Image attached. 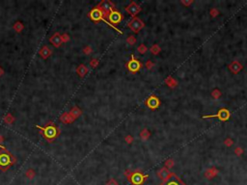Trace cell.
<instances>
[{"label": "cell", "instance_id": "38", "mask_svg": "<svg viewBox=\"0 0 247 185\" xmlns=\"http://www.w3.org/2000/svg\"><path fill=\"white\" fill-rule=\"evenodd\" d=\"M235 153H237V155H240V154L242 153V150H241L240 148H237V150H235Z\"/></svg>", "mask_w": 247, "mask_h": 185}, {"label": "cell", "instance_id": "23", "mask_svg": "<svg viewBox=\"0 0 247 185\" xmlns=\"http://www.w3.org/2000/svg\"><path fill=\"white\" fill-rule=\"evenodd\" d=\"M165 83H166L170 88H174V87H176L177 85H178V82H177V81L171 76H169L166 80H165Z\"/></svg>", "mask_w": 247, "mask_h": 185}, {"label": "cell", "instance_id": "40", "mask_svg": "<svg viewBox=\"0 0 247 185\" xmlns=\"http://www.w3.org/2000/svg\"><path fill=\"white\" fill-rule=\"evenodd\" d=\"M4 140H5L4 136H2L1 134H0V145H2V143L4 142Z\"/></svg>", "mask_w": 247, "mask_h": 185}, {"label": "cell", "instance_id": "7", "mask_svg": "<svg viewBox=\"0 0 247 185\" xmlns=\"http://www.w3.org/2000/svg\"><path fill=\"white\" fill-rule=\"evenodd\" d=\"M147 178H148L147 175H143L139 171H135V172H132L130 178H128V180L133 185H142L144 183V181L147 179Z\"/></svg>", "mask_w": 247, "mask_h": 185}, {"label": "cell", "instance_id": "1", "mask_svg": "<svg viewBox=\"0 0 247 185\" xmlns=\"http://www.w3.org/2000/svg\"><path fill=\"white\" fill-rule=\"evenodd\" d=\"M38 129H40L41 134L46 138L48 142H53L56 137L60 134V129L56 127L52 122H47L46 127H41V125H36Z\"/></svg>", "mask_w": 247, "mask_h": 185}, {"label": "cell", "instance_id": "17", "mask_svg": "<svg viewBox=\"0 0 247 185\" xmlns=\"http://www.w3.org/2000/svg\"><path fill=\"white\" fill-rule=\"evenodd\" d=\"M89 69L84 65V64H81L76 68V73L79 77H84L85 75L88 73Z\"/></svg>", "mask_w": 247, "mask_h": 185}, {"label": "cell", "instance_id": "14", "mask_svg": "<svg viewBox=\"0 0 247 185\" xmlns=\"http://www.w3.org/2000/svg\"><path fill=\"white\" fill-rule=\"evenodd\" d=\"M158 178L161 179L162 181H166V180H168V179L170 178V176L172 175V173H170V171L167 169V168H162V169H160L158 172Z\"/></svg>", "mask_w": 247, "mask_h": 185}, {"label": "cell", "instance_id": "11", "mask_svg": "<svg viewBox=\"0 0 247 185\" xmlns=\"http://www.w3.org/2000/svg\"><path fill=\"white\" fill-rule=\"evenodd\" d=\"M207 118H217L220 120H227L230 118V112L227 109H220L218 113L216 115H209V116H203V119H207Z\"/></svg>", "mask_w": 247, "mask_h": 185}, {"label": "cell", "instance_id": "2", "mask_svg": "<svg viewBox=\"0 0 247 185\" xmlns=\"http://www.w3.org/2000/svg\"><path fill=\"white\" fill-rule=\"evenodd\" d=\"M88 16L92 19L93 21H95V22H98V21H100V20L103 21L104 23L107 24L108 26H110L112 29H114L116 32L120 33V34H123L122 31H120L117 27H115L114 25H112L111 23H109L108 20H107V16H106L105 14L103 13L102 10H100L99 8H97V7L93 8V9L90 11V13L88 14Z\"/></svg>", "mask_w": 247, "mask_h": 185}, {"label": "cell", "instance_id": "5", "mask_svg": "<svg viewBox=\"0 0 247 185\" xmlns=\"http://www.w3.org/2000/svg\"><path fill=\"white\" fill-rule=\"evenodd\" d=\"M128 26L132 32L139 33V31H141L143 28H144L145 24L138 16H135V18H132L130 21H128Z\"/></svg>", "mask_w": 247, "mask_h": 185}, {"label": "cell", "instance_id": "34", "mask_svg": "<svg viewBox=\"0 0 247 185\" xmlns=\"http://www.w3.org/2000/svg\"><path fill=\"white\" fill-rule=\"evenodd\" d=\"M154 62H151V60L147 61V63H146V68H147L148 69H151L154 68Z\"/></svg>", "mask_w": 247, "mask_h": 185}, {"label": "cell", "instance_id": "21", "mask_svg": "<svg viewBox=\"0 0 247 185\" xmlns=\"http://www.w3.org/2000/svg\"><path fill=\"white\" fill-rule=\"evenodd\" d=\"M13 28L16 32L20 33V32H22V30L24 29V25L20 21H16V22H15V24L13 25Z\"/></svg>", "mask_w": 247, "mask_h": 185}, {"label": "cell", "instance_id": "25", "mask_svg": "<svg viewBox=\"0 0 247 185\" xmlns=\"http://www.w3.org/2000/svg\"><path fill=\"white\" fill-rule=\"evenodd\" d=\"M215 175H217V170H215V169H209V170H207L206 173L207 178H212Z\"/></svg>", "mask_w": 247, "mask_h": 185}, {"label": "cell", "instance_id": "4", "mask_svg": "<svg viewBox=\"0 0 247 185\" xmlns=\"http://www.w3.org/2000/svg\"><path fill=\"white\" fill-rule=\"evenodd\" d=\"M142 67H143L142 63L139 60H137V59L134 57V55H131L130 60L126 64V68H127L128 71L131 72V73H136V72H138L140 69H142Z\"/></svg>", "mask_w": 247, "mask_h": 185}, {"label": "cell", "instance_id": "8", "mask_svg": "<svg viewBox=\"0 0 247 185\" xmlns=\"http://www.w3.org/2000/svg\"><path fill=\"white\" fill-rule=\"evenodd\" d=\"M123 19H124V16L117 10L112 11V12L108 15V18H107V20L109 23L114 25L115 27H116V25L120 24Z\"/></svg>", "mask_w": 247, "mask_h": 185}, {"label": "cell", "instance_id": "13", "mask_svg": "<svg viewBox=\"0 0 247 185\" xmlns=\"http://www.w3.org/2000/svg\"><path fill=\"white\" fill-rule=\"evenodd\" d=\"M160 185H184L182 182L179 180V178L177 175H175L174 173H172V175L170 176V178L168 180L162 182Z\"/></svg>", "mask_w": 247, "mask_h": 185}, {"label": "cell", "instance_id": "20", "mask_svg": "<svg viewBox=\"0 0 247 185\" xmlns=\"http://www.w3.org/2000/svg\"><path fill=\"white\" fill-rule=\"evenodd\" d=\"M139 136H140V138H141V140H143V141H147V140L150 138L151 133H150V131L147 129V128H144V129H143L141 132H140Z\"/></svg>", "mask_w": 247, "mask_h": 185}, {"label": "cell", "instance_id": "39", "mask_svg": "<svg viewBox=\"0 0 247 185\" xmlns=\"http://www.w3.org/2000/svg\"><path fill=\"white\" fill-rule=\"evenodd\" d=\"M217 14H218V12H217V11H216L215 9H213V10L212 11V16H215L216 15H217Z\"/></svg>", "mask_w": 247, "mask_h": 185}, {"label": "cell", "instance_id": "36", "mask_svg": "<svg viewBox=\"0 0 247 185\" xmlns=\"http://www.w3.org/2000/svg\"><path fill=\"white\" fill-rule=\"evenodd\" d=\"M125 140H126V142H127L128 144H131V143L133 142V137L131 135H128V136H126Z\"/></svg>", "mask_w": 247, "mask_h": 185}, {"label": "cell", "instance_id": "18", "mask_svg": "<svg viewBox=\"0 0 247 185\" xmlns=\"http://www.w3.org/2000/svg\"><path fill=\"white\" fill-rule=\"evenodd\" d=\"M229 69L233 73H238V72L242 69V66H241L237 61H234L231 65L229 66Z\"/></svg>", "mask_w": 247, "mask_h": 185}, {"label": "cell", "instance_id": "24", "mask_svg": "<svg viewBox=\"0 0 247 185\" xmlns=\"http://www.w3.org/2000/svg\"><path fill=\"white\" fill-rule=\"evenodd\" d=\"M35 175H36V173L33 169H28L26 172H25V176H26L28 179H33L35 178Z\"/></svg>", "mask_w": 247, "mask_h": 185}, {"label": "cell", "instance_id": "29", "mask_svg": "<svg viewBox=\"0 0 247 185\" xmlns=\"http://www.w3.org/2000/svg\"><path fill=\"white\" fill-rule=\"evenodd\" d=\"M82 51H83V53L85 55H90V54H92V53H93V48L90 46H86L82 49Z\"/></svg>", "mask_w": 247, "mask_h": 185}, {"label": "cell", "instance_id": "35", "mask_svg": "<svg viewBox=\"0 0 247 185\" xmlns=\"http://www.w3.org/2000/svg\"><path fill=\"white\" fill-rule=\"evenodd\" d=\"M106 185H119V183H118V182H117L116 179L111 178V179H109V180L107 181V183H106Z\"/></svg>", "mask_w": 247, "mask_h": 185}, {"label": "cell", "instance_id": "9", "mask_svg": "<svg viewBox=\"0 0 247 185\" xmlns=\"http://www.w3.org/2000/svg\"><path fill=\"white\" fill-rule=\"evenodd\" d=\"M126 11H127L132 18H135V16L140 13V11H141V7H140L136 2L131 1L127 6V8H126Z\"/></svg>", "mask_w": 247, "mask_h": 185}, {"label": "cell", "instance_id": "26", "mask_svg": "<svg viewBox=\"0 0 247 185\" xmlns=\"http://www.w3.org/2000/svg\"><path fill=\"white\" fill-rule=\"evenodd\" d=\"M160 47H159V46L158 44H154L153 46L151 47V49H150V51L153 53L154 55H158L159 52H160Z\"/></svg>", "mask_w": 247, "mask_h": 185}, {"label": "cell", "instance_id": "27", "mask_svg": "<svg viewBox=\"0 0 247 185\" xmlns=\"http://www.w3.org/2000/svg\"><path fill=\"white\" fill-rule=\"evenodd\" d=\"M136 41H137V40H136L135 36H133V35L128 36V39H127V44H130V46H134V44H136Z\"/></svg>", "mask_w": 247, "mask_h": 185}, {"label": "cell", "instance_id": "30", "mask_svg": "<svg viewBox=\"0 0 247 185\" xmlns=\"http://www.w3.org/2000/svg\"><path fill=\"white\" fill-rule=\"evenodd\" d=\"M90 66L92 67V68L96 69L98 66H99V60H98L97 58H93L91 61H90Z\"/></svg>", "mask_w": 247, "mask_h": 185}, {"label": "cell", "instance_id": "31", "mask_svg": "<svg viewBox=\"0 0 247 185\" xmlns=\"http://www.w3.org/2000/svg\"><path fill=\"white\" fill-rule=\"evenodd\" d=\"M61 39H62V41H63V43H68V41H70V40H71V37H70L69 34L64 33V34L61 35Z\"/></svg>", "mask_w": 247, "mask_h": 185}, {"label": "cell", "instance_id": "42", "mask_svg": "<svg viewBox=\"0 0 247 185\" xmlns=\"http://www.w3.org/2000/svg\"><path fill=\"white\" fill-rule=\"evenodd\" d=\"M4 74V69L1 68V67H0V77L2 76V75Z\"/></svg>", "mask_w": 247, "mask_h": 185}, {"label": "cell", "instance_id": "16", "mask_svg": "<svg viewBox=\"0 0 247 185\" xmlns=\"http://www.w3.org/2000/svg\"><path fill=\"white\" fill-rule=\"evenodd\" d=\"M51 53H52L51 49H49L48 46H44L40 49V51H39V54H40V56L44 59V60H46V59L51 55Z\"/></svg>", "mask_w": 247, "mask_h": 185}, {"label": "cell", "instance_id": "15", "mask_svg": "<svg viewBox=\"0 0 247 185\" xmlns=\"http://www.w3.org/2000/svg\"><path fill=\"white\" fill-rule=\"evenodd\" d=\"M60 120L63 123H68L69 124V123L74 122L75 120L72 117V115L70 114L69 112H64V113L60 116Z\"/></svg>", "mask_w": 247, "mask_h": 185}, {"label": "cell", "instance_id": "12", "mask_svg": "<svg viewBox=\"0 0 247 185\" xmlns=\"http://www.w3.org/2000/svg\"><path fill=\"white\" fill-rule=\"evenodd\" d=\"M49 41L50 44H52L54 47H59L61 46V44H63V41H62V39H61V34H59V33H54L51 37H50L49 39Z\"/></svg>", "mask_w": 247, "mask_h": 185}, {"label": "cell", "instance_id": "22", "mask_svg": "<svg viewBox=\"0 0 247 185\" xmlns=\"http://www.w3.org/2000/svg\"><path fill=\"white\" fill-rule=\"evenodd\" d=\"M16 120L15 117L13 116L12 114L8 113L6 116L4 117V122L7 123V124H12V123H14V122Z\"/></svg>", "mask_w": 247, "mask_h": 185}, {"label": "cell", "instance_id": "37", "mask_svg": "<svg viewBox=\"0 0 247 185\" xmlns=\"http://www.w3.org/2000/svg\"><path fill=\"white\" fill-rule=\"evenodd\" d=\"M224 143H225V145L228 146V147H230V146L233 145V141H232V140H230V139H227Z\"/></svg>", "mask_w": 247, "mask_h": 185}, {"label": "cell", "instance_id": "3", "mask_svg": "<svg viewBox=\"0 0 247 185\" xmlns=\"http://www.w3.org/2000/svg\"><path fill=\"white\" fill-rule=\"evenodd\" d=\"M16 159L9 150H0V170L5 171L9 170L11 166L16 164Z\"/></svg>", "mask_w": 247, "mask_h": 185}, {"label": "cell", "instance_id": "19", "mask_svg": "<svg viewBox=\"0 0 247 185\" xmlns=\"http://www.w3.org/2000/svg\"><path fill=\"white\" fill-rule=\"evenodd\" d=\"M69 113L72 115V117L74 118V120H76V119H78V118L81 116V115H82V111H81L80 109L77 107V106H74V107H72L71 110H70Z\"/></svg>", "mask_w": 247, "mask_h": 185}, {"label": "cell", "instance_id": "32", "mask_svg": "<svg viewBox=\"0 0 247 185\" xmlns=\"http://www.w3.org/2000/svg\"><path fill=\"white\" fill-rule=\"evenodd\" d=\"M212 95V97H213V99H219V97H221V92H220L219 90H217V89L213 90Z\"/></svg>", "mask_w": 247, "mask_h": 185}, {"label": "cell", "instance_id": "41", "mask_svg": "<svg viewBox=\"0 0 247 185\" xmlns=\"http://www.w3.org/2000/svg\"><path fill=\"white\" fill-rule=\"evenodd\" d=\"M181 3L184 4V5H190V4L192 3V1H189V2H187V1H181Z\"/></svg>", "mask_w": 247, "mask_h": 185}, {"label": "cell", "instance_id": "28", "mask_svg": "<svg viewBox=\"0 0 247 185\" xmlns=\"http://www.w3.org/2000/svg\"><path fill=\"white\" fill-rule=\"evenodd\" d=\"M137 51H138L140 54H145V53L148 51V47L146 46L144 44H142L137 47Z\"/></svg>", "mask_w": 247, "mask_h": 185}, {"label": "cell", "instance_id": "10", "mask_svg": "<svg viewBox=\"0 0 247 185\" xmlns=\"http://www.w3.org/2000/svg\"><path fill=\"white\" fill-rule=\"evenodd\" d=\"M145 104L148 108L151 109V110H154V109H156L159 105H160V100H159L158 97H156L154 95H151V96L149 97L148 99L146 100Z\"/></svg>", "mask_w": 247, "mask_h": 185}, {"label": "cell", "instance_id": "43", "mask_svg": "<svg viewBox=\"0 0 247 185\" xmlns=\"http://www.w3.org/2000/svg\"><path fill=\"white\" fill-rule=\"evenodd\" d=\"M0 148H1V150H7V148H5V147H4V146H2V145H0Z\"/></svg>", "mask_w": 247, "mask_h": 185}, {"label": "cell", "instance_id": "6", "mask_svg": "<svg viewBox=\"0 0 247 185\" xmlns=\"http://www.w3.org/2000/svg\"><path fill=\"white\" fill-rule=\"evenodd\" d=\"M96 7L99 8L100 10H102L106 15L107 18H108V15L112 12V11L116 10L115 9V4L112 1H110V0H102V1H100Z\"/></svg>", "mask_w": 247, "mask_h": 185}, {"label": "cell", "instance_id": "33", "mask_svg": "<svg viewBox=\"0 0 247 185\" xmlns=\"http://www.w3.org/2000/svg\"><path fill=\"white\" fill-rule=\"evenodd\" d=\"M173 165H174V161L172 160V159H169V160H167L166 162H165V168H167V169L172 168Z\"/></svg>", "mask_w": 247, "mask_h": 185}]
</instances>
